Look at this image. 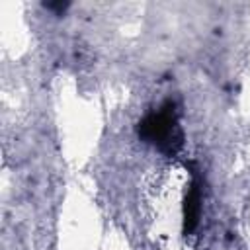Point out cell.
<instances>
[{"mask_svg": "<svg viewBox=\"0 0 250 250\" xmlns=\"http://www.w3.org/2000/svg\"><path fill=\"white\" fill-rule=\"evenodd\" d=\"M137 135L166 156H174L184 146V131L178 121L174 102H166L160 109L145 115L137 125Z\"/></svg>", "mask_w": 250, "mask_h": 250, "instance_id": "obj_1", "label": "cell"}, {"mask_svg": "<svg viewBox=\"0 0 250 250\" xmlns=\"http://www.w3.org/2000/svg\"><path fill=\"white\" fill-rule=\"evenodd\" d=\"M199 215H201V182L197 178V170H193L191 172V182H189L186 197H184V207H182L184 234H191L197 229Z\"/></svg>", "mask_w": 250, "mask_h": 250, "instance_id": "obj_2", "label": "cell"}, {"mask_svg": "<svg viewBox=\"0 0 250 250\" xmlns=\"http://www.w3.org/2000/svg\"><path fill=\"white\" fill-rule=\"evenodd\" d=\"M43 6H45L47 10H51V12H55L57 16H62L70 4H68V2H45Z\"/></svg>", "mask_w": 250, "mask_h": 250, "instance_id": "obj_3", "label": "cell"}]
</instances>
